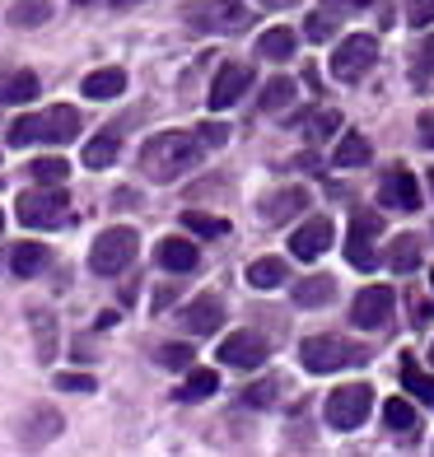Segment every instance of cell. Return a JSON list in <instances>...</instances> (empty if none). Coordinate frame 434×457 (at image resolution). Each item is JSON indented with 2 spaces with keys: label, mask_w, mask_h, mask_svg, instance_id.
I'll return each mask as SVG.
<instances>
[{
  "label": "cell",
  "mask_w": 434,
  "mask_h": 457,
  "mask_svg": "<svg viewBox=\"0 0 434 457\" xmlns=\"http://www.w3.org/2000/svg\"><path fill=\"white\" fill-rule=\"evenodd\" d=\"M201 136L196 131H159L140 145V173L150 182H178L201 163Z\"/></svg>",
  "instance_id": "cell-1"
},
{
  "label": "cell",
  "mask_w": 434,
  "mask_h": 457,
  "mask_svg": "<svg viewBox=\"0 0 434 457\" xmlns=\"http://www.w3.org/2000/svg\"><path fill=\"white\" fill-rule=\"evenodd\" d=\"M79 127H85V117H79L75 108L29 112V117H19L10 127V145L14 150H24V145H66V140L79 136Z\"/></svg>",
  "instance_id": "cell-2"
},
{
  "label": "cell",
  "mask_w": 434,
  "mask_h": 457,
  "mask_svg": "<svg viewBox=\"0 0 434 457\" xmlns=\"http://www.w3.org/2000/svg\"><path fill=\"white\" fill-rule=\"evenodd\" d=\"M299 360L308 373H332V369H346V364H364L369 350L346 341V337H332V331H322V337H308L299 345Z\"/></svg>",
  "instance_id": "cell-3"
},
{
  "label": "cell",
  "mask_w": 434,
  "mask_h": 457,
  "mask_svg": "<svg viewBox=\"0 0 434 457\" xmlns=\"http://www.w3.org/2000/svg\"><path fill=\"white\" fill-rule=\"evenodd\" d=\"M192 33H243L253 24V14H247L243 0H192L188 10H182Z\"/></svg>",
  "instance_id": "cell-4"
},
{
  "label": "cell",
  "mask_w": 434,
  "mask_h": 457,
  "mask_svg": "<svg viewBox=\"0 0 434 457\" xmlns=\"http://www.w3.org/2000/svg\"><path fill=\"white\" fill-rule=\"evenodd\" d=\"M136 228L127 224H117V228H103L98 243H94V253H89V271L94 276H121L127 266L136 262Z\"/></svg>",
  "instance_id": "cell-5"
},
{
  "label": "cell",
  "mask_w": 434,
  "mask_h": 457,
  "mask_svg": "<svg viewBox=\"0 0 434 457\" xmlns=\"http://www.w3.org/2000/svg\"><path fill=\"white\" fill-rule=\"evenodd\" d=\"M14 211H19V224H29V228H61L71 205H66V192H61V187H43V182H38L33 192L19 196Z\"/></svg>",
  "instance_id": "cell-6"
},
{
  "label": "cell",
  "mask_w": 434,
  "mask_h": 457,
  "mask_svg": "<svg viewBox=\"0 0 434 457\" xmlns=\"http://www.w3.org/2000/svg\"><path fill=\"white\" fill-rule=\"evenodd\" d=\"M374 61H379V43L369 33H355V37H346V43H337L332 75L341 79V85H360V79L374 71Z\"/></svg>",
  "instance_id": "cell-7"
},
{
  "label": "cell",
  "mask_w": 434,
  "mask_h": 457,
  "mask_svg": "<svg viewBox=\"0 0 434 457\" xmlns=\"http://www.w3.org/2000/svg\"><path fill=\"white\" fill-rule=\"evenodd\" d=\"M369 406H374V392H369L364 383H341L332 397H327L322 415H327V425H332V429H360Z\"/></svg>",
  "instance_id": "cell-8"
},
{
  "label": "cell",
  "mask_w": 434,
  "mask_h": 457,
  "mask_svg": "<svg viewBox=\"0 0 434 457\" xmlns=\"http://www.w3.org/2000/svg\"><path fill=\"white\" fill-rule=\"evenodd\" d=\"M379 234H383L379 211H355V220H350V238H346V262L355 266V271H374L379 266V253H374Z\"/></svg>",
  "instance_id": "cell-9"
},
{
  "label": "cell",
  "mask_w": 434,
  "mask_h": 457,
  "mask_svg": "<svg viewBox=\"0 0 434 457\" xmlns=\"http://www.w3.org/2000/svg\"><path fill=\"white\" fill-rule=\"evenodd\" d=\"M379 201L388 205V211H402V215H416L421 211V187H416V173L411 169H388L383 182H379Z\"/></svg>",
  "instance_id": "cell-10"
},
{
  "label": "cell",
  "mask_w": 434,
  "mask_h": 457,
  "mask_svg": "<svg viewBox=\"0 0 434 457\" xmlns=\"http://www.w3.org/2000/svg\"><path fill=\"white\" fill-rule=\"evenodd\" d=\"M392 303H397V295H392L388 285H369L355 295V303H350V322L364 327V331H379L392 318Z\"/></svg>",
  "instance_id": "cell-11"
},
{
  "label": "cell",
  "mask_w": 434,
  "mask_h": 457,
  "mask_svg": "<svg viewBox=\"0 0 434 457\" xmlns=\"http://www.w3.org/2000/svg\"><path fill=\"white\" fill-rule=\"evenodd\" d=\"M253 85V66H243V61H224L211 79V108H234V103L247 94Z\"/></svg>",
  "instance_id": "cell-12"
},
{
  "label": "cell",
  "mask_w": 434,
  "mask_h": 457,
  "mask_svg": "<svg viewBox=\"0 0 434 457\" xmlns=\"http://www.w3.org/2000/svg\"><path fill=\"white\" fill-rule=\"evenodd\" d=\"M332 238H337L332 220H327V215H313L308 224H299V228H295L289 247H295V257H299V262H318V257L327 253V247H332Z\"/></svg>",
  "instance_id": "cell-13"
},
{
  "label": "cell",
  "mask_w": 434,
  "mask_h": 457,
  "mask_svg": "<svg viewBox=\"0 0 434 457\" xmlns=\"http://www.w3.org/2000/svg\"><path fill=\"white\" fill-rule=\"evenodd\" d=\"M220 360L230 369H257L266 360V341L253 337V331H234V337L220 341Z\"/></svg>",
  "instance_id": "cell-14"
},
{
  "label": "cell",
  "mask_w": 434,
  "mask_h": 457,
  "mask_svg": "<svg viewBox=\"0 0 434 457\" xmlns=\"http://www.w3.org/2000/svg\"><path fill=\"white\" fill-rule=\"evenodd\" d=\"M154 262L163 266V271L182 276V271H196V266H201V253H196L192 238H163V243L154 247Z\"/></svg>",
  "instance_id": "cell-15"
},
{
  "label": "cell",
  "mask_w": 434,
  "mask_h": 457,
  "mask_svg": "<svg viewBox=\"0 0 434 457\" xmlns=\"http://www.w3.org/2000/svg\"><path fill=\"white\" fill-rule=\"evenodd\" d=\"M220 322H224V303L211 299V295H201L196 303L182 308V327H188L192 337H211V331H220Z\"/></svg>",
  "instance_id": "cell-16"
},
{
  "label": "cell",
  "mask_w": 434,
  "mask_h": 457,
  "mask_svg": "<svg viewBox=\"0 0 434 457\" xmlns=\"http://www.w3.org/2000/svg\"><path fill=\"white\" fill-rule=\"evenodd\" d=\"M299 211H308V192H304V187H285V192H271L262 201V220L266 224H285V220H295Z\"/></svg>",
  "instance_id": "cell-17"
},
{
  "label": "cell",
  "mask_w": 434,
  "mask_h": 457,
  "mask_svg": "<svg viewBox=\"0 0 434 457\" xmlns=\"http://www.w3.org/2000/svg\"><path fill=\"white\" fill-rule=\"evenodd\" d=\"M29 98H38V75L33 71H0V108L29 103Z\"/></svg>",
  "instance_id": "cell-18"
},
{
  "label": "cell",
  "mask_w": 434,
  "mask_h": 457,
  "mask_svg": "<svg viewBox=\"0 0 434 457\" xmlns=\"http://www.w3.org/2000/svg\"><path fill=\"white\" fill-rule=\"evenodd\" d=\"M289 295H295L299 308H327L337 299V280L332 276H308V280H299L295 289H289Z\"/></svg>",
  "instance_id": "cell-19"
},
{
  "label": "cell",
  "mask_w": 434,
  "mask_h": 457,
  "mask_svg": "<svg viewBox=\"0 0 434 457\" xmlns=\"http://www.w3.org/2000/svg\"><path fill=\"white\" fill-rule=\"evenodd\" d=\"M47 262H52V247H43V243H19L14 253H10V271L14 276H38V271H47Z\"/></svg>",
  "instance_id": "cell-20"
},
{
  "label": "cell",
  "mask_w": 434,
  "mask_h": 457,
  "mask_svg": "<svg viewBox=\"0 0 434 457\" xmlns=\"http://www.w3.org/2000/svg\"><path fill=\"white\" fill-rule=\"evenodd\" d=\"M421 262H425V253H421V238H416V234H402L397 243H392V253H388V266H392L397 276H411Z\"/></svg>",
  "instance_id": "cell-21"
},
{
  "label": "cell",
  "mask_w": 434,
  "mask_h": 457,
  "mask_svg": "<svg viewBox=\"0 0 434 457\" xmlns=\"http://www.w3.org/2000/svg\"><path fill=\"white\" fill-rule=\"evenodd\" d=\"M247 285L253 289H276V285H289V271L280 257H257L253 266H247Z\"/></svg>",
  "instance_id": "cell-22"
},
{
  "label": "cell",
  "mask_w": 434,
  "mask_h": 457,
  "mask_svg": "<svg viewBox=\"0 0 434 457\" xmlns=\"http://www.w3.org/2000/svg\"><path fill=\"white\" fill-rule=\"evenodd\" d=\"M220 392V373L215 369H188V383H182L178 402H205Z\"/></svg>",
  "instance_id": "cell-23"
},
{
  "label": "cell",
  "mask_w": 434,
  "mask_h": 457,
  "mask_svg": "<svg viewBox=\"0 0 434 457\" xmlns=\"http://www.w3.org/2000/svg\"><path fill=\"white\" fill-rule=\"evenodd\" d=\"M121 89H127V71H117V66L94 71V75L85 79V98H117Z\"/></svg>",
  "instance_id": "cell-24"
},
{
  "label": "cell",
  "mask_w": 434,
  "mask_h": 457,
  "mask_svg": "<svg viewBox=\"0 0 434 457\" xmlns=\"http://www.w3.org/2000/svg\"><path fill=\"white\" fill-rule=\"evenodd\" d=\"M257 56H266V61H289V56H295V33H289V29H266V33L257 37Z\"/></svg>",
  "instance_id": "cell-25"
},
{
  "label": "cell",
  "mask_w": 434,
  "mask_h": 457,
  "mask_svg": "<svg viewBox=\"0 0 434 457\" xmlns=\"http://www.w3.org/2000/svg\"><path fill=\"white\" fill-rule=\"evenodd\" d=\"M262 112H285L289 103H295V79L289 75H276V79H266V89H262Z\"/></svg>",
  "instance_id": "cell-26"
},
{
  "label": "cell",
  "mask_w": 434,
  "mask_h": 457,
  "mask_svg": "<svg viewBox=\"0 0 434 457\" xmlns=\"http://www.w3.org/2000/svg\"><path fill=\"white\" fill-rule=\"evenodd\" d=\"M52 19V0H19V5L10 10V24L14 29H38Z\"/></svg>",
  "instance_id": "cell-27"
},
{
  "label": "cell",
  "mask_w": 434,
  "mask_h": 457,
  "mask_svg": "<svg viewBox=\"0 0 434 457\" xmlns=\"http://www.w3.org/2000/svg\"><path fill=\"white\" fill-rule=\"evenodd\" d=\"M369 154H374V150H369V140L355 131V136H341V145H337V169H360V163H369Z\"/></svg>",
  "instance_id": "cell-28"
},
{
  "label": "cell",
  "mask_w": 434,
  "mask_h": 457,
  "mask_svg": "<svg viewBox=\"0 0 434 457\" xmlns=\"http://www.w3.org/2000/svg\"><path fill=\"white\" fill-rule=\"evenodd\" d=\"M24 173H29L33 182H43V187H61V182H66V173H71V163L56 159V154H47V159H33Z\"/></svg>",
  "instance_id": "cell-29"
},
{
  "label": "cell",
  "mask_w": 434,
  "mask_h": 457,
  "mask_svg": "<svg viewBox=\"0 0 434 457\" xmlns=\"http://www.w3.org/2000/svg\"><path fill=\"white\" fill-rule=\"evenodd\" d=\"M402 383H406V392H411V397H421V402L434 411V378H430V373H421L411 355L402 360Z\"/></svg>",
  "instance_id": "cell-30"
},
{
  "label": "cell",
  "mask_w": 434,
  "mask_h": 457,
  "mask_svg": "<svg viewBox=\"0 0 434 457\" xmlns=\"http://www.w3.org/2000/svg\"><path fill=\"white\" fill-rule=\"evenodd\" d=\"M33 337H38V360H52L56 355V327H52V313L47 308H33Z\"/></svg>",
  "instance_id": "cell-31"
},
{
  "label": "cell",
  "mask_w": 434,
  "mask_h": 457,
  "mask_svg": "<svg viewBox=\"0 0 434 457\" xmlns=\"http://www.w3.org/2000/svg\"><path fill=\"white\" fill-rule=\"evenodd\" d=\"M117 150H121L117 136H113V131H103L98 140H89V145H85V163H89V169H108V163L117 159Z\"/></svg>",
  "instance_id": "cell-32"
},
{
  "label": "cell",
  "mask_w": 434,
  "mask_h": 457,
  "mask_svg": "<svg viewBox=\"0 0 434 457\" xmlns=\"http://www.w3.org/2000/svg\"><path fill=\"white\" fill-rule=\"evenodd\" d=\"M383 425L388 429H416V411H411V402L406 397H388V406H383Z\"/></svg>",
  "instance_id": "cell-33"
},
{
  "label": "cell",
  "mask_w": 434,
  "mask_h": 457,
  "mask_svg": "<svg viewBox=\"0 0 434 457\" xmlns=\"http://www.w3.org/2000/svg\"><path fill=\"white\" fill-rule=\"evenodd\" d=\"M52 434H61V415H56V411H38L33 425H24V439H29V444H47Z\"/></svg>",
  "instance_id": "cell-34"
},
{
  "label": "cell",
  "mask_w": 434,
  "mask_h": 457,
  "mask_svg": "<svg viewBox=\"0 0 434 457\" xmlns=\"http://www.w3.org/2000/svg\"><path fill=\"white\" fill-rule=\"evenodd\" d=\"M182 224H188L192 234H201V238H224V234H230V224H224L220 215H201V211H188Z\"/></svg>",
  "instance_id": "cell-35"
},
{
  "label": "cell",
  "mask_w": 434,
  "mask_h": 457,
  "mask_svg": "<svg viewBox=\"0 0 434 457\" xmlns=\"http://www.w3.org/2000/svg\"><path fill=\"white\" fill-rule=\"evenodd\" d=\"M280 387H285L280 378H262V383H253V387H243V406H257V411L271 406V402L280 397Z\"/></svg>",
  "instance_id": "cell-36"
},
{
  "label": "cell",
  "mask_w": 434,
  "mask_h": 457,
  "mask_svg": "<svg viewBox=\"0 0 434 457\" xmlns=\"http://www.w3.org/2000/svg\"><path fill=\"white\" fill-rule=\"evenodd\" d=\"M332 33H337V19H332V14H322V10H318V14H308V19H304V37H308V43H327Z\"/></svg>",
  "instance_id": "cell-37"
},
{
  "label": "cell",
  "mask_w": 434,
  "mask_h": 457,
  "mask_svg": "<svg viewBox=\"0 0 434 457\" xmlns=\"http://www.w3.org/2000/svg\"><path fill=\"white\" fill-rule=\"evenodd\" d=\"M304 127H308V136H313V140H322V136H332V131L341 127V112H332V108H318L313 117L304 121Z\"/></svg>",
  "instance_id": "cell-38"
},
{
  "label": "cell",
  "mask_w": 434,
  "mask_h": 457,
  "mask_svg": "<svg viewBox=\"0 0 434 457\" xmlns=\"http://www.w3.org/2000/svg\"><path fill=\"white\" fill-rule=\"evenodd\" d=\"M411 75H416L421 79V85H425V79L434 75V33L425 37V43L416 47V66H411Z\"/></svg>",
  "instance_id": "cell-39"
},
{
  "label": "cell",
  "mask_w": 434,
  "mask_h": 457,
  "mask_svg": "<svg viewBox=\"0 0 434 457\" xmlns=\"http://www.w3.org/2000/svg\"><path fill=\"white\" fill-rule=\"evenodd\" d=\"M406 24L411 29H430L434 24V0H406Z\"/></svg>",
  "instance_id": "cell-40"
},
{
  "label": "cell",
  "mask_w": 434,
  "mask_h": 457,
  "mask_svg": "<svg viewBox=\"0 0 434 457\" xmlns=\"http://www.w3.org/2000/svg\"><path fill=\"white\" fill-rule=\"evenodd\" d=\"M163 369H192V345H159Z\"/></svg>",
  "instance_id": "cell-41"
},
{
  "label": "cell",
  "mask_w": 434,
  "mask_h": 457,
  "mask_svg": "<svg viewBox=\"0 0 434 457\" xmlns=\"http://www.w3.org/2000/svg\"><path fill=\"white\" fill-rule=\"evenodd\" d=\"M196 136H201L205 150H220V145L230 140V127H224V121H205V127H196Z\"/></svg>",
  "instance_id": "cell-42"
},
{
  "label": "cell",
  "mask_w": 434,
  "mask_h": 457,
  "mask_svg": "<svg viewBox=\"0 0 434 457\" xmlns=\"http://www.w3.org/2000/svg\"><path fill=\"white\" fill-rule=\"evenodd\" d=\"M56 387L61 392H94L98 383L89 378V373H56Z\"/></svg>",
  "instance_id": "cell-43"
},
{
  "label": "cell",
  "mask_w": 434,
  "mask_h": 457,
  "mask_svg": "<svg viewBox=\"0 0 434 457\" xmlns=\"http://www.w3.org/2000/svg\"><path fill=\"white\" fill-rule=\"evenodd\" d=\"M416 127H421V145H425V150H434V112H421Z\"/></svg>",
  "instance_id": "cell-44"
},
{
  "label": "cell",
  "mask_w": 434,
  "mask_h": 457,
  "mask_svg": "<svg viewBox=\"0 0 434 457\" xmlns=\"http://www.w3.org/2000/svg\"><path fill=\"white\" fill-rule=\"evenodd\" d=\"M169 299H178V285H159V295H154V308H169Z\"/></svg>",
  "instance_id": "cell-45"
},
{
  "label": "cell",
  "mask_w": 434,
  "mask_h": 457,
  "mask_svg": "<svg viewBox=\"0 0 434 457\" xmlns=\"http://www.w3.org/2000/svg\"><path fill=\"white\" fill-rule=\"evenodd\" d=\"M257 5H266V10H289V5H299V0H257Z\"/></svg>",
  "instance_id": "cell-46"
},
{
  "label": "cell",
  "mask_w": 434,
  "mask_h": 457,
  "mask_svg": "<svg viewBox=\"0 0 434 457\" xmlns=\"http://www.w3.org/2000/svg\"><path fill=\"white\" fill-rule=\"evenodd\" d=\"M327 5H369V0H327Z\"/></svg>",
  "instance_id": "cell-47"
},
{
  "label": "cell",
  "mask_w": 434,
  "mask_h": 457,
  "mask_svg": "<svg viewBox=\"0 0 434 457\" xmlns=\"http://www.w3.org/2000/svg\"><path fill=\"white\" fill-rule=\"evenodd\" d=\"M113 5H117V10H131V5H140V0H113Z\"/></svg>",
  "instance_id": "cell-48"
},
{
  "label": "cell",
  "mask_w": 434,
  "mask_h": 457,
  "mask_svg": "<svg viewBox=\"0 0 434 457\" xmlns=\"http://www.w3.org/2000/svg\"><path fill=\"white\" fill-rule=\"evenodd\" d=\"M0 228H5V215H0Z\"/></svg>",
  "instance_id": "cell-49"
},
{
  "label": "cell",
  "mask_w": 434,
  "mask_h": 457,
  "mask_svg": "<svg viewBox=\"0 0 434 457\" xmlns=\"http://www.w3.org/2000/svg\"><path fill=\"white\" fill-rule=\"evenodd\" d=\"M430 360H434V345H430Z\"/></svg>",
  "instance_id": "cell-50"
},
{
  "label": "cell",
  "mask_w": 434,
  "mask_h": 457,
  "mask_svg": "<svg viewBox=\"0 0 434 457\" xmlns=\"http://www.w3.org/2000/svg\"><path fill=\"white\" fill-rule=\"evenodd\" d=\"M79 5H89V0H79Z\"/></svg>",
  "instance_id": "cell-51"
},
{
  "label": "cell",
  "mask_w": 434,
  "mask_h": 457,
  "mask_svg": "<svg viewBox=\"0 0 434 457\" xmlns=\"http://www.w3.org/2000/svg\"><path fill=\"white\" fill-rule=\"evenodd\" d=\"M430 285H434V276H430Z\"/></svg>",
  "instance_id": "cell-52"
}]
</instances>
